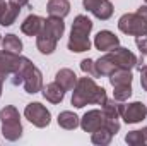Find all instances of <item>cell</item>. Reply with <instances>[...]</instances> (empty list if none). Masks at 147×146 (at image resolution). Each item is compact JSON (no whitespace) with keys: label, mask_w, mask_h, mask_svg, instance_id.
I'll use <instances>...</instances> for the list:
<instances>
[{"label":"cell","mask_w":147,"mask_h":146,"mask_svg":"<svg viewBox=\"0 0 147 146\" xmlns=\"http://www.w3.org/2000/svg\"><path fill=\"white\" fill-rule=\"evenodd\" d=\"M2 83H3V79H0V95H2Z\"/></svg>","instance_id":"cell-27"},{"label":"cell","mask_w":147,"mask_h":146,"mask_svg":"<svg viewBox=\"0 0 147 146\" xmlns=\"http://www.w3.org/2000/svg\"><path fill=\"white\" fill-rule=\"evenodd\" d=\"M65 24L62 17H50L43 23L41 31L38 33V48L41 53H51L63 35Z\"/></svg>","instance_id":"cell-3"},{"label":"cell","mask_w":147,"mask_h":146,"mask_svg":"<svg viewBox=\"0 0 147 146\" xmlns=\"http://www.w3.org/2000/svg\"><path fill=\"white\" fill-rule=\"evenodd\" d=\"M110 81L115 88V100L123 102L132 95V74L128 69H116L110 74Z\"/></svg>","instance_id":"cell-6"},{"label":"cell","mask_w":147,"mask_h":146,"mask_svg":"<svg viewBox=\"0 0 147 146\" xmlns=\"http://www.w3.org/2000/svg\"><path fill=\"white\" fill-rule=\"evenodd\" d=\"M24 115L29 122H33L38 127H45L50 124V112L41 103H29L24 110Z\"/></svg>","instance_id":"cell-10"},{"label":"cell","mask_w":147,"mask_h":146,"mask_svg":"<svg viewBox=\"0 0 147 146\" xmlns=\"http://www.w3.org/2000/svg\"><path fill=\"white\" fill-rule=\"evenodd\" d=\"M0 119H2V131L3 136L10 141L21 138L22 132V126L19 122V113L14 107H5L0 112Z\"/></svg>","instance_id":"cell-7"},{"label":"cell","mask_w":147,"mask_h":146,"mask_svg":"<svg viewBox=\"0 0 147 146\" xmlns=\"http://www.w3.org/2000/svg\"><path fill=\"white\" fill-rule=\"evenodd\" d=\"M120 43V40L115 36L111 31H99L96 35V40H94V45L98 50H103V52H110L113 48H116Z\"/></svg>","instance_id":"cell-14"},{"label":"cell","mask_w":147,"mask_h":146,"mask_svg":"<svg viewBox=\"0 0 147 146\" xmlns=\"http://www.w3.org/2000/svg\"><path fill=\"white\" fill-rule=\"evenodd\" d=\"M80 69L86 74H89V77H98V72H96V65L92 60H82L80 64Z\"/></svg>","instance_id":"cell-23"},{"label":"cell","mask_w":147,"mask_h":146,"mask_svg":"<svg viewBox=\"0 0 147 146\" xmlns=\"http://www.w3.org/2000/svg\"><path fill=\"white\" fill-rule=\"evenodd\" d=\"M92 29V23L86 16H77L74 21L70 40H69V50L70 52H86L91 48L89 33Z\"/></svg>","instance_id":"cell-4"},{"label":"cell","mask_w":147,"mask_h":146,"mask_svg":"<svg viewBox=\"0 0 147 146\" xmlns=\"http://www.w3.org/2000/svg\"><path fill=\"white\" fill-rule=\"evenodd\" d=\"M146 3H147V0H146Z\"/></svg>","instance_id":"cell-29"},{"label":"cell","mask_w":147,"mask_h":146,"mask_svg":"<svg viewBox=\"0 0 147 146\" xmlns=\"http://www.w3.org/2000/svg\"><path fill=\"white\" fill-rule=\"evenodd\" d=\"M80 126L86 132H96L101 127H106V115L101 113L99 110H91L84 115Z\"/></svg>","instance_id":"cell-12"},{"label":"cell","mask_w":147,"mask_h":146,"mask_svg":"<svg viewBox=\"0 0 147 146\" xmlns=\"http://www.w3.org/2000/svg\"><path fill=\"white\" fill-rule=\"evenodd\" d=\"M121 115H123L125 122L135 124V122H140V120L146 119L147 108L140 103V102H135V103H130L128 107H123V108H121Z\"/></svg>","instance_id":"cell-13"},{"label":"cell","mask_w":147,"mask_h":146,"mask_svg":"<svg viewBox=\"0 0 147 146\" xmlns=\"http://www.w3.org/2000/svg\"><path fill=\"white\" fill-rule=\"evenodd\" d=\"M19 7L12 3H5V0H0V24L2 26H10L16 17L19 16Z\"/></svg>","instance_id":"cell-15"},{"label":"cell","mask_w":147,"mask_h":146,"mask_svg":"<svg viewBox=\"0 0 147 146\" xmlns=\"http://www.w3.org/2000/svg\"><path fill=\"white\" fill-rule=\"evenodd\" d=\"M2 46L5 52H12V53H21L22 50V43L16 35H7L2 40Z\"/></svg>","instance_id":"cell-20"},{"label":"cell","mask_w":147,"mask_h":146,"mask_svg":"<svg viewBox=\"0 0 147 146\" xmlns=\"http://www.w3.org/2000/svg\"><path fill=\"white\" fill-rule=\"evenodd\" d=\"M28 2L29 0H9V3H12V5H16V7H22V5H28Z\"/></svg>","instance_id":"cell-26"},{"label":"cell","mask_w":147,"mask_h":146,"mask_svg":"<svg viewBox=\"0 0 147 146\" xmlns=\"http://www.w3.org/2000/svg\"><path fill=\"white\" fill-rule=\"evenodd\" d=\"M118 28L127 35L142 36V35H147V19L139 12L137 14H125L120 19Z\"/></svg>","instance_id":"cell-8"},{"label":"cell","mask_w":147,"mask_h":146,"mask_svg":"<svg viewBox=\"0 0 147 146\" xmlns=\"http://www.w3.org/2000/svg\"><path fill=\"white\" fill-rule=\"evenodd\" d=\"M140 83H142V88L147 91V65L146 67H140Z\"/></svg>","instance_id":"cell-25"},{"label":"cell","mask_w":147,"mask_h":146,"mask_svg":"<svg viewBox=\"0 0 147 146\" xmlns=\"http://www.w3.org/2000/svg\"><path fill=\"white\" fill-rule=\"evenodd\" d=\"M29 60L24 57H19V53L12 52H0V79H5L9 74L19 72Z\"/></svg>","instance_id":"cell-9"},{"label":"cell","mask_w":147,"mask_h":146,"mask_svg":"<svg viewBox=\"0 0 147 146\" xmlns=\"http://www.w3.org/2000/svg\"><path fill=\"white\" fill-rule=\"evenodd\" d=\"M147 139V127L142 131H134L132 134L127 136V143H144Z\"/></svg>","instance_id":"cell-22"},{"label":"cell","mask_w":147,"mask_h":146,"mask_svg":"<svg viewBox=\"0 0 147 146\" xmlns=\"http://www.w3.org/2000/svg\"><path fill=\"white\" fill-rule=\"evenodd\" d=\"M55 83H58L67 91V89H72L74 86L77 84V76L70 69H62V71H58V74H57V81Z\"/></svg>","instance_id":"cell-19"},{"label":"cell","mask_w":147,"mask_h":146,"mask_svg":"<svg viewBox=\"0 0 147 146\" xmlns=\"http://www.w3.org/2000/svg\"><path fill=\"white\" fill-rule=\"evenodd\" d=\"M106 91L99 86L94 84V81L87 76V77H82L77 81L75 84V89H74L72 95V103L75 107H84L87 103H99V105H105L106 102Z\"/></svg>","instance_id":"cell-2"},{"label":"cell","mask_w":147,"mask_h":146,"mask_svg":"<svg viewBox=\"0 0 147 146\" xmlns=\"http://www.w3.org/2000/svg\"><path fill=\"white\" fill-rule=\"evenodd\" d=\"M12 83H14V84H22L28 93H38V91L41 89V84H43L39 69L34 67L31 62H28L19 72L14 74Z\"/></svg>","instance_id":"cell-5"},{"label":"cell","mask_w":147,"mask_h":146,"mask_svg":"<svg viewBox=\"0 0 147 146\" xmlns=\"http://www.w3.org/2000/svg\"><path fill=\"white\" fill-rule=\"evenodd\" d=\"M137 46L142 53V57L147 53V35H142V36H137Z\"/></svg>","instance_id":"cell-24"},{"label":"cell","mask_w":147,"mask_h":146,"mask_svg":"<svg viewBox=\"0 0 147 146\" xmlns=\"http://www.w3.org/2000/svg\"><path fill=\"white\" fill-rule=\"evenodd\" d=\"M70 10L69 0H50L48 2V14L51 17H65Z\"/></svg>","instance_id":"cell-17"},{"label":"cell","mask_w":147,"mask_h":146,"mask_svg":"<svg viewBox=\"0 0 147 146\" xmlns=\"http://www.w3.org/2000/svg\"><path fill=\"white\" fill-rule=\"evenodd\" d=\"M84 7L103 21L110 19L113 14V5L110 0H84Z\"/></svg>","instance_id":"cell-11"},{"label":"cell","mask_w":147,"mask_h":146,"mask_svg":"<svg viewBox=\"0 0 147 146\" xmlns=\"http://www.w3.org/2000/svg\"><path fill=\"white\" fill-rule=\"evenodd\" d=\"M43 95L46 100H50L51 103H60L63 100V95H65V89L58 84V83H51L48 84L45 89H43Z\"/></svg>","instance_id":"cell-18"},{"label":"cell","mask_w":147,"mask_h":146,"mask_svg":"<svg viewBox=\"0 0 147 146\" xmlns=\"http://www.w3.org/2000/svg\"><path fill=\"white\" fill-rule=\"evenodd\" d=\"M43 23H45L43 17L31 14V16L26 17V21L22 23L21 29H22V33H26L28 36H38V33H39L41 28H43Z\"/></svg>","instance_id":"cell-16"},{"label":"cell","mask_w":147,"mask_h":146,"mask_svg":"<svg viewBox=\"0 0 147 146\" xmlns=\"http://www.w3.org/2000/svg\"><path fill=\"white\" fill-rule=\"evenodd\" d=\"M135 64H137V59L132 52H128L127 48H113V50H110L108 55L99 59L94 65H96L98 76H110L116 69H128L130 71Z\"/></svg>","instance_id":"cell-1"},{"label":"cell","mask_w":147,"mask_h":146,"mask_svg":"<svg viewBox=\"0 0 147 146\" xmlns=\"http://www.w3.org/2000/svg\"><path fill=\"white\" fill-rule=\"evenodd\" d=\"M58 124L65 129H75L79 126V120H77V115L72 112H62L58 115Z\"/></svg>","instance_id":"cell-21"},{"label":"cell","mask_w":147,"mask_h":146,"mask_svg":"<svg viewBox=\"0 0 147 146\" xmlns=\"http://www.w3.org/2000/svg\"><path fill=\"white\" fill-rule=\"evenodd\" d=\"M0 43H2V38H0Z\"/></svg>","instance_id":"cell-28"}]
</instances>
